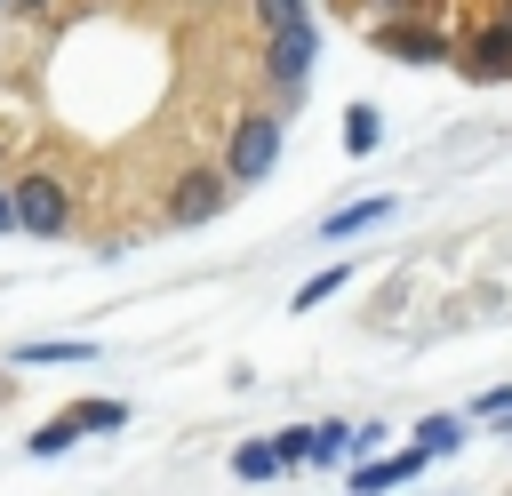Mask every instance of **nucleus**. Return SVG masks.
Wrapping results in <instances>:
<instances>
[{
	"label": "nucleus",
	"instance_id": "7ed1b4c3",
	"mask_svg": "<svg viewBox=\"0 0 512 496\" xmlns=\"http://www.w3.org/2000/svg\"><path fill=\"white\" fill-rule=\"evenodd\" d=\"M16 224H24V232H40V240H56V232L72 224L64 184H56V176H24V184H16Z\"/></svg>",
	"mask_w": 512,
	"mask_h": 496
},
{
	"label": "nucleus",
	"instance_id": "f03ea898",
	"mask_svg": "<svg viewBox=\"0 0 512 496\" xmlns=\"http://www.w3.org/2000/svg\"><path fill=\"white\" fill-rule=\"evenodd\" d=\"M312 56H320V24H312V16H304V24H272V40H264V72H272L280 88H304Z\"/></svg>",
	"mask_w": 512,
	"mask_h": 496
},
{
	"label": "nucleus",
	"instance_id": "ddd939ff",
	"mask_svg": "<svg viewBox=\"0 0 512 496\" xmlns=\"http://www.w3.org/2000/svg\"><path fill=\"white\" fill-rule=\"evenodd\" d=\"M232 472H240V480H272V472H280V448L248 440V448H232Z\"/></svg>",
	"mask_w": 512,
	"mask_h": 496
},
{
	"label": "nucleus",
	"instance_id": "6e6552de",
	"mask_svg": "<svg viewBox=\"0 0 512 496\" xmlns=\"http://www.w3.org/2000/svg\"><path fill=\"white\" fill-rule=\"evenodd\" d=\"M504 72H512V24L472 40V80H504Z\"/></svg>",
	"mask_w": 512,
	"mask_h": 496
},
{
	"label": "nucleus",
	"instance_id": "2eb2a0df",
	"mask_svg": "<svg viewBox=\"0 0 512 496\" xmlns=\"http://www.w3.org/2000/svg\"><path fill=\"white\" fill-rule=\"evenodd\" d=\"M312 456H320V464L352 456V432H344V424H312Z\"/></svg>",
	"mask_w": 512,
	"mask_h": 496
},
{
	"label": "nucleus",
	"instance_id": "20e7f679",
	"mask_svg": "<svg viewBox=\"0 0 512 496\" xmlns=\"http://www.w3.org/2000/svg\"><path fill=\"white\" fill-rule=\"evenodd\" d=\"M224 200H232V176H224V168H192V176L168 192V216H176V224H208Z\"/></svg>",
	"mask_w": 512,
	"mask_h": 496
},
{
	"label": "nucleus",
	"instance_id": "a211bd4d",
	"mask_svg": "<svg viewBox=\"0 0 512 496\" xmlns=\"http://www.w3.org/2000/svg\"><path fill=\"white\" fill-rule=\"evenodd\" d=\"M480 416H512V384H496V392L480 400Z\"/></svg>",
	"mask_w": 512,
	"mask_h": 496
},
{
	"label": "nucleus",
	"instance_id": "1a4fd4ad",
	"mask_svg": "<svg viewBox=\"0 0 512 496\" xmlns=\"http://www.w3.org/2000/svg\"><path fill=\"white\" fill-rule=\"evenodd\" d=\"M384 216H392V200H352V208H336L320 232H328V240H352V232H368V224H384Z\"/></svg>",
	"mask_w": 512,
	"mask_h": 496
},
{
	"label": "nucleus",
	"instance_id": "0eeeda50",
	"mask_svg": "<svg viewBox=\"0 0 512 496\" xmlns=\"http://www.w3.org/2000/svg\"><path fill=\"white\" fill-rule=\"evenodd\" d=\"M16 360H24V368H80V360H96V344H80V336H48V344H24Z\"/></svg>",
	"mask_w": 512,
	"mask_h": 496
},
{
	"label": "nucleus",
	"instance_id": "9d476101",
	"mask_svg": "<svg viewBox=\"0 0 512 496\" xmlns=\"http://www.w3.org/2000/svg\"><path fill=\"white\" fill-rule=\"evenodd\" d=\"M416 448H424V456H456V448H464V416H424V424H416Z\"/></svg>",
	"mask_w": 512,
	"mask_h": 496
},
{
	"label": "nucleus",
	"instance_id": "39448f33",
	"mask_svg": "<svg viewBox=\"0 0 512 496\" xmlns=\"http://www.w3.org/2000/svg\"><path fill=\"white\" fill-rule=\"evenodd\" d=\"M424 464H432L424 448H408V456H360V464H352V488H360V496H384V488H400V480H416Z\"/></svg>",
	"mask_w": 512,
	"mask_h": 496
},
{
	"label": "nucleus",
	"instance_id": "9b49d317",
	"mask_svg": "<svg viewBox=\"0 0 512 496\" xmlns=\"http://www.w3.org/2000/svg\"><path fill=\"white\" fill-rule=\"evenodd\" d=\"M376 136H384V128H376V104H352V112H344V152H352V160H368V152H376Z\"/></svg>",
	"mask_w": 512,
	"mask_h": 496
},
{
	"label": "nucleus",
	"instance_id": "aec40b11",
	"mask_svg": "<svg viewBox=\"0 0 512 496\" xmlns=\"http://www.w3.org/2000/svg\"><path fill=\"white\" fill-rule=\"evenodd\" d=\"M0 232H16V192H0Z\"/></svg>",
	"mask_w": 512,
	"mask_h": 496
},
{
	"label": "nucleus",
	"instance_id": "f3484780",
	"mask_svg": "<svg viewBox=\"0 0 512 496\" xmlns=\"http://www.w3.org/2000/svg\"><path fill=\"white\" fill-rule=\"evenodd\" d=\"M312 456V424H296V432H280V464H304Z\"/></svg>",
	"mask_w": 512,
	"mask_h": 496
},
{
	"label": "nucleus",
	"instance_id": "423d86ee",
	"mask_svg": "<svg viewBox=\"0 0 512 496\" xmlns=\"http://www.w3.org/2000/svg\"><path fill=\"white\" fill-rule=\"evenodd\" d=\"M376 40H384V56H408V64H440L448 56V40L424 32V24H376Z\"/></svg>",
	"mask_w": 512,
	"mask_h": 496
},
{
	"label": "nucleus",
	"instance_id": "f257e3e1",
	"mask_svg": "<svg viewBox=\"0 0 512 496\" xmlns=\"http://www.w3.org/2000/svg\"><path fill=\"white\" fill-rule=\"evenodd\" d=\"M272 160H280V120H272V112H248V120L232 128V144H224V176H232V184H264Z\"/></svg>",
	"mask_w": 512,
	"mask_h": 496
},
{
	"label": "nucleus",
	"instance_id": "dca6fc26",
	"mask_svg": "<svg viewBox=\"0 0 512 496\" xmlns=\"http://www.w3.org/2000/svg\"><path fill=\"white\" fill-rule=\"evenodd\" d=\"M336 288H344V272H320V280H304V288H296V312H320Z\"/></svg>",
	"mask_w": 512,
	"mask_h": 496
},
{
	"label": "nucleus",
	"instance_id": "4468645a",
	"mask_svg": "<svg viewBox=\"0 0 512 496\" xmlns=\"http://www.w3.org/2000/svg\"><path fill=\"white\" fill-rule=\"evenodd\" d=\"M72 416H80V432H120V424H128V408H120V400H80Z\"/></svg>",
	"mask_w": 512,
	"mask_h": 496
},
{
	"label": "nucleus",
	"instance_id": "f8f14e48",
	"mask_svg": "<svg viewBox=\"0 0 512 496\" xmlns=\"http://www.w3.org/2000/svg\"><path fill=\"white\" fill-rule=\"evenodd\" d=\"M72 440H80V416H72V408H64V416H48V424H40V432H32V456H64V448H72Z\"/></svg>",
	"mask_w": 512,
	"mask_h": 496
},
{
	"label": "nucleus",
	"instance_id": "6ab92c4d",
	"mask_svg": "<svg viewBox=\"0 0 512 496\" xmlns=\"http://www.w3.org/2000/svg\"><path fill=\"white\" fill-rule=\"evenodd\" d=\"M376 8H384V24H400V16H416L424 0H376Z\"/></svg>",
	"mask_w": 512,
	"mask_h": 496
},
{
	"label": "nucleus",
	"instance_id": "412c9836",
	"mask_svg": "<svg viewBox=\"0 0 512 496\" xmlns=\"http://www.w3.org/2000/svg\"><path fill=\"white\" fill-rule=\"evenodd\" d=\"M16 8H48V0H16Z\"/></svg>",
	"mask_w": 512,
	"mask_h": 496
}]
</instances>
